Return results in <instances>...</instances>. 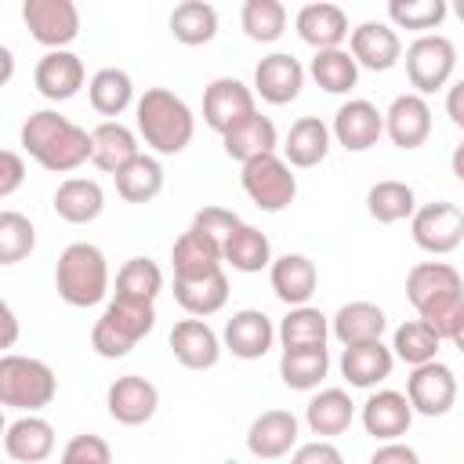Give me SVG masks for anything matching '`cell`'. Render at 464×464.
I'll return each instance as SVG.
<instances>
[{
    "instance_id": "cell-1",
    "label": "cell",
    "mask_w": 464,
    "mask_h": 464,
    "mask_svg": "<svg viewBox=\"0 0 464 464\" xmlns=\"http://www.w3.org/2000/svg\"><path fill=\"white\" fill-rule=\"evenodd\" d=\"M22 149L44 170H54V174H69L94 156L91 134L54 109H40L22 123Z\"/></svg>"
},
{
    "instance_id": "cell-2",
    "label": "cell",
    "mask_w": 464,
    "mask_h": 464,
    "mask_svg": "<svg viewBox=\"0 0 464 464\" xmlns=\"http://www.w3.org/2000/svg\"><path fill=\"white\" fill-rule=\"evenodd\" d=\"M406 297L417 308V315L439 334H450V323L457 308L464 304V279L453 265L446 261H420L406 276Z\"/></svg>"
},
{
    "instance_id": "cell-3",
    "label": "cell",
    "mask_w": 464,
    "mask_h": 464,
    "mask_svg": "<svg viewBox=\"0 0 464 464\" xmlns=\"http://www.w3.org/2000/svg\"><path fill=\"white\" fill-rule=\"evenodd\" d=\"M196 120L192 109L185 105V98H178L167 87H149L138 98V134L145 138V145H152L163 156L181 152L192 141Z\"/></svg>"
},
{
    "instance_id": "cell-4",
    "label": "cell",
    "mask_w": 464,
    "mask_h": 464,
    "mask_svg": "<svg viewBox=\"0 0 464 464\" xmlns=\"http://www.w3.org/2000/svg\"><path fill=\"white\" fill-rule=\"evenodd\" d=\"M58 297L72 308H91L109 290V265L94 243H69L54 268Z\"/></svg>"
},
{
    "instance_id": "cell-5",
    "label": "cell",
    "mask_w": 464,
    "mask_h": 464,
    "mask_svg": "<svg viewBox=\"0 0 464 464\" xmlns=\"http://www.w3.org/2000/svg\"><path fill=\"white\" fill-rule=\"evenodd\" d=\"M152 326H156V308L149 301L112 297L91 330V348L102 359H123L145 334H152Z\"/></svg>"
},
{
    "instance_id": "cell-6",
    "label": "cell",
    "mask_w": 464,
    "mask_h": 464,
    "mask_svg": "<svg viewBox=\"0 0 464 464\" xmlns=\"http://www.w3.org/2000/svg\"><path fill=\"white\" fill-rule=\"evenodd\" d=\"M54 370L44 359L29 355H4L0 359V402L11 410L36 413L54 399Z\"/></svg>"
},
{
    "instance_id": "cell-7",
    "label": "cell",
    "mask_w": 464,
    "mask_h": 464,
    "mask_svg": "<svg viewBox=\"0 0 464 464\" xmlns=\"http://www.w3.org/2000/svg\"><path fill=\"white\" fill-rule=\"evenodd\" d=\"M239 181H243V192L250 196V203L257 210H268V214L286 210L294 203V196H297V178L290 174V163L279 160L276 152L243 163Z\"/></svg>"
},
{
    "instance_id": "cell-8",
    "label": "cell",
    "mask_w": 464,
    "mask_h": 464,
    "mask_svg": "<svg viewBox=\"0 0 464 464\" xmlns=\"http://www.w3.org/2000/svg\"><path fill=\"white\" fill-rule=\"evenodd\" d=\"M453 65H457V51L439 33L435 36H417L406 47V76H410V83L417 87L420 98L446 87V80L453 76Z\"/></svg>"
},
{
    "instance_id": "cell-9",
    "label": "cell",
    "mask_w": 464,
    "mask_h": 464,
    "mask_svg": "<svg viewBox=\"0 0 464 464\" xmlns=\"http://www.w3.org/2000/svg\"><path fill=\"white\" fill-rule=\"evenodd\" d=\"M413 243L428 254H450L460 246L464 239V210L457 203H446V199H435V203H424L420 210H413Z\"/></svg>"
},
{
    "instance_id": "cell-10",
    "label": "cell",
    "mask_w": 464,
    "mask_h": 464,
    "mask_svg": "<svg viewBox=\"0 0 464 464\" xmlns=\"http://www.w3.org/2000/svg\"><path fill=\"white\" fill-rule=\"evenodd\" d=\"M22 18L33 40H40L51 51H65V44H72L80 33V11L72 0H25Z\"/></svg>"
},
{
    "instance_id": "cell-11",
    "label": "cell",
    "mask_w": 464,
    "mask_h": 464,
    "mask_svg": "<svg viewBox=\"0 0 464 464\" xmlns=\"http://www.w3.org/2000/svg\"><path fill=\"white\" fill-rule=\"evenodd\" d=\"M254 112H257L254 109V91L236 76H221L203 91V123L210 130H218L221 138L232 127H239L243 120H250Z\"/></svg>"
},
{
    "instance_id": "cell-12",
    "label": "cell",
    "mask_w": 464,
    "mask_h": 464,
    "mask_svg": "<svg viewBox=\"0 0 464 464\" xmlns=\"http://www.w3.org/2000/svg\"><path fill=\"white\" fill-rule=\"evenodd\" d=\"M406 399L424 417L450 413L453 402H457V377H453V370L442 366L439 359L424 362V366H413V373L406 377Z\"/></svg>"
},
{
    "instance_id": "cell-13",
    "label": "cell",
    "mask_w": 464,
    "mask_h": 464,
    "mask_svg": "<svg viewBox=\"0 0 464 464\" xmlns=\"http://www.w3.org/2000/svg\"><path fill=\"white\" fill-rule=\"evenodd\" d=\"M105 406L112 413V420L127 424V428H138L145 420H152L156 406H160V392L152 381L138 377V373H123L109 384V395H105Z\"/></svg>"
},
{
    "instance_id": "cell-14",
    "label": "cell",
    "mask_w": 464,
    "mask_h": 464,
    "mask_svg": "<svg viewBox=\"0 0 464 464\" xmlns=\"http://www.w3.org/2000/svg\"><path fill=\"white\" fill-rule=\"evenodd\" d=\"M384 134V112H377L373 102L366 98H352L337 109L334 116V138L348 149V152H366L377 145V138Z\"/></svg>"
},
{
    "instance_id": "cell-15",
    "label": "cell",
    "mask_w": 464,
    "mask_h": 464,
    "mask_svg": "<svg viewBox=\"0 0 464 464\" xmlns=\"http://www.w3.org/2000/svg\"><path fill=\"white\" fill-rule=\"evenodd\" d=\"M348 51L355 58V65H366L373 72H384L392 69L399 58H402V44H399V33L384 22H362L352 29L348 36Z\"/></svg>"
},
{
    "instance_id": "cell-16",
    "label": "cell",
    "mask_w": 464,
    "mask_h": 464,
    "mask_svg": "<svg viewBox=\"0 0 464 464\" xmlns=\"http://www.w3.org/2000/svg\"><path fill=\"white\" fill-rule=\"evenodd\" d=\"M410 420H413V406L402 392L384 388L362 402V428H366V435H373L381 442H395L399 435H406Z\"/></svg>"
},
{
    "instance_id": "cell-17",
    "label": "cell",
    "mask_w": 464,
    "mask_h": 464,
    "mask_svg": "<svg viewBox=\"0 0 464 464\" xmlns=\"http://www.w3.org/2000/svg\"><path fill=\"white\" fill-rule=\"evenodd\" d=\"M301 83H304L301 62H297L294 54H283V51L261 58L257 69H254V91H257L265 102H272V105L294 102V98L301 94Z\"/></svg>"
},
{
    "instance_id": "cell-18",
    "label": "cell",
    "mask_w": 464,
    "mask_h": 464,
    "mask_svg": "<svg viewBox=\"0 0 464 464\" xmlns=\"http://www.w3.org/2000/svg\"><path fill=\"white\" fill-rule=\"evenodd\" d=\"M297 446V417L286 410H265L246 431V450L261 460H279Z\"/></svg>"
},
{
    "instance_id": "cell-19",
    "label": "cell",
    "mask_w": 464,
    "mask_h": 464,
    "mask_svg": "<svg viewBox=\"0 0 464 464\" xmlns=\"http://www.w3.org/2000/svg\"><path fill=\"white\" fill-rule=\"evenodd\" d=\"M384 130L399 149H417L431 134V109L420 94H399L384 112Z\"/></svg>"
},
{
    "instance_id": "cell-20",
    "label": "cell",
    "mask_w": 464,
    "mask_h": 464,
    "mask_svg": "<svg viewBox=\"0 0 464 464\" xmlns=\"http://www.w3.org/2000/svg\"><path fill=\"white\" fill-rule=\"evenodd\" d=\"M170 352L185 370H210L221 359V341L203 319H181L170 330Z\"/></svg>"
},
{
    "instance_id": "cell-21",
    "label": "cell",
    "mask_w": 464,
    "mask_h": 464,
    "mask_svg": "<svg viewBox=\"0 0 464 464\" xmlns=\"http://www.w3.org/2000/svg\"><path fill=\"white\" fill-rule=\"evenodd\" d=\"M33 83H36V91H40L44 98L65 102V98H72V94L83 87V62H80L72 51H47V54L36 62Z\"/></svg>"
},
{
    "instance_id": "cell-22",
    "label": "cell",
    "mask_w": 464,
    "mask_h": 464,
    "mask_svg": "<svg viewBox=\"0 0 464 464\" xmlns=\"http://www.w3.org/2000/svg\"><path fill=\"white\" fill-rule=\"evenodd\" d=\"M297 36L315 51H334L348 36V14L337 4H304L297 11Z\"/></svg>"
},
{
    "instance_id": "cell-23",
    "label": "cell",
    "mask_w": 464,
    "mask_h": 464,
    "mask_svg": "<svg viewBox=\"0 0 464 464\" xmlns=\"http://www.w3.org/2000/svg\"><path fill=\"white\" fill-rule=\"evenodd\" d=\"M272 290L283 304L290 308H301L308 304V297L315 294V283H319V272L315 265L304 257V254H283L272 261Z\"/></svg>"
},
{
    "instance_id": "cell-24",
    "label": "cell",
    "mask_w": 464,
    "mask_h": 464,
    "mask_svg": "<svg viewBox=\"0 0 464 464\" xmlns=\"http://www.w3.org/2000/svg\"><path fill=\"white\" fill-rule=\"evenodd\" d=\"M384 326H388V319H384V312H381L373 301H348V304H341L337 315L330 319V330H334V337H337L344 348L381 341Z\"/></svg>"
},
{
    "instance_id": "cell-25",
    "label": "cell",
    "mask_w": 464,
    "mask_h": 464,
    "mask_svg": "<svg viewBox=\"0 0 464 464\" xmlns=\"http://www.w3.org/2000/svg\"><path fill=\"white\" fill-rule=\"evenodd\" d=\"M272 341H276L272 319L257 308H243L225 323V344L239 359H261L272 348Z\"/></svg>"
},
{
    "instance_id": "cell-26",
    "label": "cell",
    "mask_w": 464,
    "mask_h": 464,
    "mask_svg": "<svg viewBox=\"0 0 464 464\" xmlns=\"http://www.w3.org/2000/svg\"><path fill=\"white\" fill-rule=\"evenodd\" d=\"M4 450L11 460H22V464H40L54 453V428L44 420V417H18L7 424V435H4Z\"/></svg>"
},
{
    "instance_id": "cell-27",
    "label": "cell",
    "mask_w": 464,
    "mask_h": 464,
    "mask_svg": "<svg viewBox=\"0 0 464 464\" xmlns=\"http://www.w3.org/2000/svg\"><path fill=\"white\" fill-rule=\"evenodd\" d=\"M174 279H196V276H207V272H218L221 261H225V246L196 228L181 232L178 243H174Z\"/></svg>"
},
{
    "instance_id": "cell-28",
    "label": "cell",
    "mask_w": 464,
    "mask_h": 464,
    "mask_svg": "<svg viewBox=\"0 0 464 464\" xmlns=\"http://www.w3.org/2000/svg\"><path fill=\"white\" fill-rule=\"evenodd\" d=\"M91 141H94V156H91V163H94L98 170L112 174V178H116L134 156H141V152H138V138H134V130L123 127L120 120H105V123H98V127L91 130Z\"/></svg>"
},
{
    "instance_id": "cell-29",
    "label": "cell",
    "mask_w": 464,
    "mask_h": 464,
    "mask_svg": "<svg viewBox=\"0 0 464 464\" xmlns=\"http://www.w3.org/2000/svg\"><path fill=\"white\" fill-rule=\"evenodd\" d=\"M392 366H395V352L384 348L381 341L344 348V355H341V373H344V381L352 388H373V384H381L384 377H392Z\"/></svg>"
},
{
    "instance_id": "cell-30",
    "label": "cell",
    "mask_w": 464,
    "mask_h": 464,
    "mask_svg": "<svg viewBox=\"0 0 464 464\" xmlns=\"http://www.w3.org/2000/svg\"><path fill=\"white\" fill-rule=\"evenodd\" d=\"M174 301L196 319L214 315L228 301V276L218 268V272H207L196 279H174Z\"/></svg>"
},
{
    "instance_id": "cell-31",
    "label": "cell",
    "mask_w": 464,
    "mask_h": 464,
    "mask_svg": "<svg viewBox=\"0 0 464 464\" xmlns=\"http://www.w3.org/2000/svg\"><path fill=\"white\" fill-rule=\"evenodd\" d=\"M105 207V192L98 181L91 178H65L54 192V214L69 225H87L102 214Z\"/></svg>"
},
{
    "instance_id": "cell-32",
    "label": "cell",
    "mask_w": 464,
    "mask_h": 464,
    "mask_svg": "<svg viewBox=\"0 0 464 464\" xmlns=\"http://www.w3.org/2000/svg\"><path fill=\"white\" fill-rule=\"evenodd\" d=\"M326 334H330V319L319 308H290L276 330L283 352H308V348H326Z\"/></svg>"
},
{
    "instance_id": "cell-33",
    "label": "cell",
    "mask_w": 464,
    "mask_h": 464,
    "mask_svg": "<svg viewBox=\"0 0 464 464\" xmlns=\"http://www.w3.org/2000/svg\"><path fill=\"white\" fill-rule=\"evenodd\" d=\"M225 152L232 156V160H239V163H250V160H257V156H268V152H276V145H279V134H276V123L268 120V116H261V112H254L250 120H243L239 127H232L225 138Z\"/></svg>"
},
{
    "instance_id": "cell-34",
    "label": "cell",
    "mask_w": 464,
    "mask_h": 464,
    "mask_svg": "<svg viewBox=\"0 0 464 464\" xmlns=\"http://www.w3.org/2000/svg\"><path fill=\"white\" fill-rule=\"evenodd\" d=\"M326 149H330V127L319 116H301L283 141V156L290 167H315L323 163Z\"/></svg>"
},
{
    "instance_id": "cell-35",
    "label": "cell",
    "mask_w": 464,
    "mask_h": 464,
    "mask_svg": "<svg viewBox=\"0 0 464 464\" xmlns=\"http://www.w3.org/2000/svg\"><path fill=\"white\" fill-rule=\"evenodd\" d=\"M352 417H355V402L341 388H323L304 410L312 435H341V431H348Z\"/></svg>"
},
{
    "instance_id": "cell-36",
    "label": "cell",
    "mask_w": 464,
    "mask_h": 464,
    "mask_svg": "<svg viewBox=\"0 0 464 464\" xmlns=\"http://www.w3.org/2000/svg\"><path fill=\"white\" fill-rule=\"evenodd\" d=\"M116 192L127 203H149L163 192V167L156 156H134L120 174H116Z\"/></svg>"
},
{
    "instance_id": "cell-37",
    "label": "cell",
    "mask_w": 464,
    "mask_h": 464,
    "mask_svg": "<svg viewBox=\"0 0 464 464\" xmlns=\"http://www.w3.org/2000/svg\"><path fill=\"white\" fill-rule=\"evenodd\" d=\"M170 33L178 44H188V47L210 44L218 33V11L203 0H185L170 11Z\"/></svg>"
},
{
    "instance_id": "cell-38",
    "label": "cell",
    "mask_w": 464,
    "mask_h": 464,
    "mask_svg": "<svg viewBox=\"0 0 464 464\" xmlns=\"http://www.w3.org/2000/svg\"><path fill=\"white\" fill-rule=\"evenodd\" d=\"M225 261L236 272H261L265 265H272V243L261 228L254 225H239L228 239H225Z\"/></svg>"
},
{
    "instance_id": "cell-39",
    "label": "cell",
    "mask_w": 464,
    "mask_h": 464,
    "mask_svg": "<svg viewBox=\"0 0 464 464\" xmlns=\"http://www.w3.org/2000/svg\"><path fill=\"white\" fill-rule=\"evenodd\" d=\"M308 72H312V80H315L323 91H330V94H344V91H352V87L359 83V65H355V58H352V51H344V47L315 51Z\"/></svg>"
},
{
    "instance_id": "cell-40",
    "label": "cell",
    "mask_w": 464,
    "mask_h": 464,
    "mask_svg": "<svg viewBox=\"0 0 464 464\" xmlns=\"http://www.w3.org/2000/svg\"><path fill=\"white\" fill-rule=\"evenodd\" d=\"M87 94H91L94 112L120 116L134 98V83H130V76L123 69H98L91 76V83H87Z\"/></svg>"
},
{
    "instance_id": "cell-41",
    "label": "cell",
    "mask_w": 464,
    "mask_h": 464,
    "mask_svg": "<svg viewBox=\"0 0 464 464\" xmlns=\"http://www.w3.org/2000/svg\"><path fill=\"white\" fill-rule=\"evenodd\" d=\"M413 207H417V199H413V188H410L406 181H392V178H388V181H377V185L366 192V210H370V218L381 221V225H395V221L410 218Z\"/></svg>"
},
{
    "instance_id": "cell-42",
    "label": "cell",
    "mask_w": 464,
    "mask_h": 464,
    "mask_svg": "<svg viewBox=\"0 0 464 464\" xmlns=\"http://www.w3.org/2000/svg\"><path fill=\"white\" fill-rule=\"evenodd\" d=\"M330 370V355L326 348H308V352H283L279 359V377L286 388H297V392H312L319 388V381L326 377Z\"/></svg>"
},
{
    "instance_id": "cell-43",
    "label": "cell",
    "mask_w": 464,
    "mask_h": 464,
    "mask_svg": "<svg viewBox=\"0 0 464 464\" xmlns=\"http://www.w3.org/2000/svg\"><path fill=\"white\" fill-rule=\"evenodd\" d=\"M163 290V272L156 261L149 257H130L120 276H116V297H130V301H156Z\"/></svg>"
},
{
    "instance_id": "cell-44",
    "label": "cell",
    "mask_w": 464,
    "mask_h": 464,
    "mask_svg": "<svg viewBox=\"0 0 464 464\" xmlns=\"http://www.w3.org/2000/svg\"><path fill=\"white\" fill-rule=\"evenodd\" d=\"M439 334L424 323V319H413V323H402L395 330V341H392V352L410 362V366H424V362H435V352H439Z\"/></svg>"
},
{
    "instance_id": "cell-45",
    "label": "cell",
    "mask_w": 464,
    "mask_h": 464,
    "mask_svg": "<svg viewBox=\"0 0 464 464\" xmlns=\"http://www.w3.org/2000/svg\"><path fill=\"white\" fill-rule=\"evenodd\" d=\"M239 22H243V33H246L250 40L272 44V40H279L283 29H286V7H283L279 0H246Z\"/></svg>"
},
{
    "instance_id": "cell-46",
    "label": "cell",
    "mask_w": 464,
    "mask_h": 464,
    "mask_svg": "<svg viewBox=\"0 0 464 464\" xmlns=\"http://www.w3.org/2000/svg\"><path fill=\"white\" fill-rule=\"evenodd\" d=\"M36 246V228L25 214L4 210L0 214V265H18Z\"/></svg>"
},
{
    "instance_id": "cell-47",
    "label": "cell",
    "mask_w": 464,
    "mask_h": 464,
    "mask_svg": "<svg viewBox=\"0 0 464 464\" xmlns=\"http://www.w3.org/2000/svg\"><path fill=\"white\" fill-rule=\"evenodd\" d=\"M388 18L399 29H435L446 18V4L442 0H392Z\"/></svg>"
},
{
    "instance_id": "cell-48",
    "label": "cell",
    "mask_w": 464,
    "mask_h": 464,
    "mask_svg": "<svg viewBox=\"0 0 464 464\" xmlns=\"http://www.w3.org/2000/svg\"><path fill=\"white\" fill-rule=\"evenodd\" d=\"M58 464H112V453L102 435H72Z\"/></svg>"
},
{
    "instance_id": "cell-49",
    "label": "cell",
    "mask_w": 464,
    "mask_h": 464,
    "mask_svg": "<svg viewBox=\"0 0 464 464\" xmlns=\"http://www.w3.org/2000/svg\"><path fill=\"white\" fill-rule=\"evenodd\" d=\"M239 225H243V221H239L232 210H225V207H203V210H196V218H192L188 228H196V232H203V236H210V239H218V243L225 246V239H228Z\"/></svg>"
},
{
    "instance_id": "cell-50",
    "label": "cell",
    "mask_w": 464,
    "mask_h": 464,
    "mask_svg": "<svg viewBox=\"0 0 464 464\" xmlns=\"http://www.w3.org/2000/svg\"><path fill=\"white\" fill-rule=\"evenodd\" d=\"M290 464H344V457H341V450H337L334 442H326V439H315V442H304V446H297Z\"/></svg>"
},
{
    "instance_id": "cell-51",
    "label": "cell",
    "mask_w": 464,
    "mask_h": 464,
    "mask_svg": "<svg viewBox=\"0 0 464 464\" xmlns=\"http://www.w3.org/2000/svg\"><path fill=\"white\" fill-rule=\"evenodd\" d=\"M25 181V163L14 149H4L0 152V196H11L18 185Z\"/></svg>"
},
{
    "instance_id": "cell-52",
    "label": "cell",
    "mask_w": 464,
    "mask_h": 464,
    "mask_svg": "<svg viewBox=\"0 0 464 464\" xmlns=\"http://www.w3.org/2000/svg\"><path fill=\"white\" fill-rule=\"evenodd\" d=\"M370 464H420V457H417V450L406 446V442H384V446L373 450Z\"/></svg>"
},
{
    "instance_id": "cell-53",
    "label": "cell",
    "mask_w": 464,
    "mask_h": 464,
    "mask_svg": "<svg viewBox=\"0 0 464 464\" xmlns=\"http://www.w3.org/2000/svg\"><path fill=\"white\" fill-rule=\"evenodd\" d=\"M446 112H450V120L464 130V80H457V83L450 87V94H446Z\"/></svg>"
},
{
    "instance_id": "cell-54",
    "label": "cell",
    "mask_w": 464,
    "mask_h": 464,
    "mask_svg": "<svg viewBox=\"0 0 464 464\" xmlns=\"http://www.w3.org/2000/svg\"><path fill=\"white\" fill-rule=\"evenodd\" d=\"M450 341H453V348L464 355V304L457 308V315H453V323H450V334H446Z\"/></svg>"
},
{
    "instance_id": "cell-55",
    "label": "cell",
    "mask_w": 464,
    "mask_h": 464,
    "mask_svg": "<svg viewBox=\"0 0 464 464\" xmlns=\"http://www.w3.org/2000/svg\"><path fill=\"white\" fill-rule=\"evenodd\" d=\"M4 326H7V334H4V348H11V344H14V334H18V323H14L11 304H4Z\"/></svg>"
},
{
    "instance_id": "cell-56",
    "label": "cell",
    "mask_w": 464,
    "mask_h": 464,
    "mask_svg": "<svg viewBox=\"0 0 464 464\" xmlns=\"http://www.w3.org/2000/svg\"><path fill=\"white\" fill-rule=\"evenodd\" d=\"M450 167H453V174L464 181V138H460V145L453 149V156H450Z\"/></svg>"
},
{
    "instance_id": "cell-57",
    "label": "cell",
    "mask_w": 464,
    "mask_h": 464,
    "mask_svg": "<svg viewBox=\"0 0 464 464\" xmlns=\"http://www.w3.org/2000/svg\"><path fill=\"white\" fill-rule=\"evenodd\" d=\"M0 58H4V80H11V51L0 47Z\"/></svg>"
},
{
    "instance_id": "cell-58",
    "label": "cell",
    "mask_w": 464,
    "mask_h": 464,
    "mask_svg": "<svg viewBox=\"0 0 464 464\" xmlns=\"http://www.w3.org/2000/svg\"><path fill=\"white\" fill-rule=\"evenodd\" d=\"M453 11H457V18L464 22V0H457V4H453Z\"/></svg>"
},
{
    "instance_id": "cell-59",
    "label": "cell",
    "mask_w": 464,
    "mask_h": 464,
    "mask_svg": "<svg viewBox=\"0 0 464 464\" xmlns=\"http://www.w3.org/2000/svg\"><path fill=\"white\" fill-rule=\"evenodd\" d=\"M228 464H239V460H228Z\"/></svg>"
}]
</instances>
